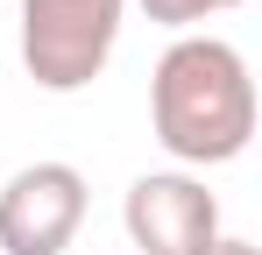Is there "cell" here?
Here are the masks:
<instances>
[{
	"label": "cell",
	"instance_id": "obj_1",
	"mask_svg": "<svg viewBox=\"0 0 262 255\" xmlns=\"http://www.w3.org/2000/svg\"><path fill=\"white\" fill-rule=\"evenodd\" d=\"M149 128L177 170H220L255 142V78L227 36H177L149 71Z\"/></svg>",
	"mask_w": 262,
	"mask_h": 255
},
{
	"label": "cell",
	"instance_id": "obj_2",
	"mask_svg": "<svg viewBox=\"0 0 262 255\" xmlns=\"http://www.w3.org/2000/svg\"><path fill=\"white\" fill-rule=\"evenodd\" d=\"M128 22V0H21V71L43 92H85Z\"/></svg>",
	"mask_w": 262,
	"mask_h": 255
},
{
	"label": "cell",
	"instance_id": "obj_4",
	"mask_svg": "<svg viewBox=\"0 0 262 255\" xmlns=\"http://www.w3.org/2000/svg\"><path fill=\"white\" fill-rule=\"evenodd\" d=\"M121 227L135 255H199L220 234V199L191 170H142L121 199Z\"/></svg>",
	"mask_w": 262,
	"mask_h": 255
},
{
	"label": "cell",
	"instance_id": "obj_3",
	"mask_svg": "<svg viewBox=\"0 0 262 255\" xmlns=\"http://www.w3.org/2000/svg\"><path fill=\"white\" fill-rule=\"evenodd\" d=\"M85 170L78 163H21L0 184V255H64L85 227Z\"/></svg>",
	"mask_w": 262,
	"mask_h": 255
},
{
	"label": "cell",
	"instance_id": "obj_5",
	"mask_svg": "<svg viewBox=\"0 0 262 255\" xmlns=\"http://www.w3.org/2000/svg\"><path fill=\"white\" fill-rule=\"evenodd\" d=\"M156 29H177V36H199V22H213V14H234V7H248V0H135Z\"/></svg>",
	"mask_w": 262,
	"mask_h": 255
},
{
	"label": "cell",
	"instance_id": "obj_6",
	"mask_svg": "<svg viewBox=\"0 0 262 255\" xmlns=\"http://www.w3.org/2000/svg\"><path fill=\"white\" fill-rule=\"evenodd\" d=\"M199 255H262V248L248 241V234H213V241H206Z\"/></svg>",
	"mask_w": 262,
	"mask_h": 255
}]
</instances>
